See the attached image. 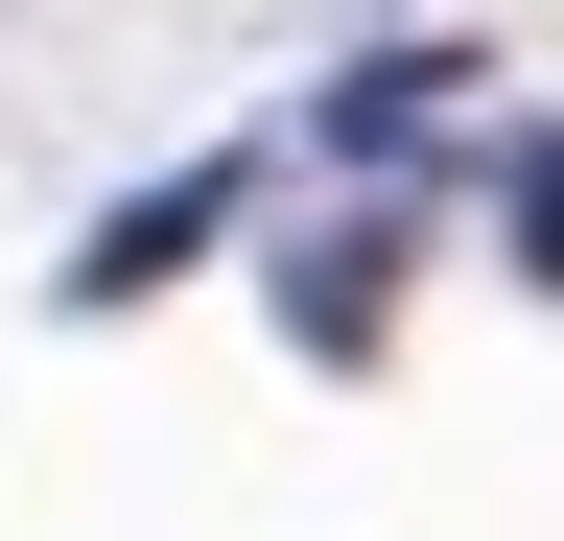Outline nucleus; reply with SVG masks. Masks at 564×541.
Segmentation results:
<instances>
[{
    "instance_id": "obj_1",
    "label": "nucleus",
    "mask_w": 564,
    "mask_h": 541,
    "mask_svg": "<svg viewBox=\"0 0 564 541\" xmlns=\"http://www.w3.org/2000/svg\"><path fill=\"white\" fill-rule=\"evenodd\" d=\"M541 236H564V213H541ZM541 283H564V259H541Z\"/></svg>"
}]
</instances>
